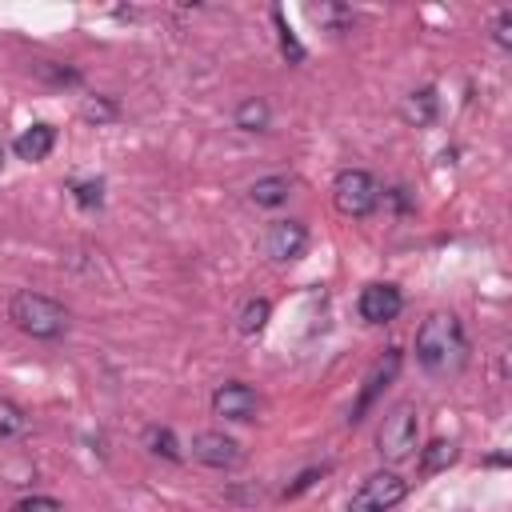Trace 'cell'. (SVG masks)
I'll use <instances>...</instances> for the list:
<instances>
[{"mask_svg":"<svg viewBox=\"0 0 512 512\" xmlns=\"http://www.w3.org/2000/svg\"><path fill=\"white\" fill-rule=\"evenodd\" d=\"M468 360V336L460 316L452 312H432L416 328V364L424 372H456Z\"/></svg>","mask_w":512,"mask_h":512,"instance_id":"6da1fadb","label":"cell"},{"mask_svg":"<svg viewBox=\"0 0 512 512\" xmlns=\"http://www.w3.org/2000/svg\"><path fill=\"white\" fill-rule=\"evenodd\" d=\"M8 320H12L24 336H32V340H60L64 328H68V308H64L60 300L44 296V292L24 288V292H16V296L8 300Z\"/></svg>","mask_w":512,"mask_h":512,"instance_id":"7a4b0ae2","label":"cell"},{"mask_svg":"<svg viewBox=\"0 0 512 512\" xmlns=\"http://www.w3.org/2000/svg\"><path fill=\"white\" fill-rule=\"evenodd\" d=\"M376 452L392 464L408 460L420 452V412L412 404H396L384 420H380V432H376Z\"/></svg>","mask_w":512,"mask_h":512,"instance_id":"3957f363","label":"cell"},{"mask_svg":"<svg viewBox=\"0 0 512 512\" xmlns=\"http://www.w3.org/2000/svg\"><path fill=\"white\" fill-rule=\"evenodd\" d=\"M332 204H336L340 216H352V220L372 216L380 208V184H376V176L364 172V168L336 172V180H332Z\"/></svg>","mask_w":512,"mask_h":512,"instance_id":"277c9868","label":"cell"},{"mask_svg":"<svg viewBox=\"0 0 512 512\" xmlns=\"http://www.w3.org/2000/svg\"><path fill=\"white\" fill-rule=\"evenodd\" d=\"M408 496V480L400 472H372L348 500V512H392Z\"/></svg>","mask_w":512,"mask_h":512,"instance_id":"5b68a950","label":"cell"},{"mask_svg":"<svg viewBox=\"0 0 512 512\" xmlns=\"http://www.w3.org/2000/svg\"><path fill=\"white\" fill-rule=\"evenodd\" d=\"M400 308H404V292L396 284H388V280L364 284L360 296H356V312H360L364 324H388V320L400 316Z\"/></svg>","mask_w":512,"mask_h":512,"instance_id":"8992f818","label":"cell"},{"mask_svg":"<svg viewBox=\"0 0 512 512\" xmlns=\"http://www.w3.org/2000/svg\"><path fill=\"white\" fill-rule=\"evenodd\" d=\"M400 348H388L376 364H372V372L364 376V388H360V396H356V404H352V412H348V424H360L364 420V412L376 404V396L396 380V372H400Z\"/></svg>","mask_w":512,"mask_h":512,"instance_id":"52a82bcc","label":"cell"},{"mask_svg":"<svg viewBox=\"0 0 512 512\" xmlns=\"http://www.w3.org/2000/svg\"><path fill=\"white\" fill-rule=\"evenodd\" d=\"M308 248V228L300 220H272L268 232H264V256L276 260V264H288V260H300Z\"/></svg>","mask_w":512,"mask_h":512,"instance_id":"ba28073f","label":"cell"},{"mask_svg":"<svg viewBox=\"0 0 512 512\" xmlns=\"http://www.w3.org/2000/svg\"><path fill=\"white\" fill-rule=\"evenodd\" d=\"M188 448H192V460H200L204 468H236L244 460V448L224 432H196Z\"/></svg>","mask_w":512,"mask_h":512,"instance_id":"9c48e42d","label":"cell"},{"mask_svg":"<svg viewBox=\"0 0 512 512\" xmlns=\"http://www.w3.org/2000/svg\"><path fill=\"white\" fill-rule=\"evenodd\" d=\"M256 408H260V396L244 380H228L212 392V412L224 416V420H252Z\"/></svg>","mask_w":512,"mask_h":512,"instance_id":"30bf717a","label":"cell"},{"mask_svg":"<svg viewBox=\"0 0 512 512\" xmlns=\"http://www.w3.org/2000/svg\"><path fill=\"white\" fill-rule=\"evenodd\" d=\"M52 148H56V128H52V124H32V128H24V132L12 140V152H16L20 160H28V164L44 160Z\"/></svg>","mask_w":512,"mask_h":512,"instance_id":"8fae6325","label":"cell"},{"mask_svg":"<svg viewBox=\"0 0 512 512\" xmlns=\"http://www.w3.org/2000/svg\"><path fill=\"white\" fill-rule=\"evenodd\" d=\"M436 112H440V96H436V88H416V92H408L404 96V104H400V116H404V124H412V128H428L432 120H436Z\"/></svg>","mask_w":512,"mask_h":512,"instance_id":"7c38bea8","label":"cell"},{"mask_svg":"<svg viewBox=\"0 0 512 512\" xmlns=\"http://www.w3.org/2000/svg\"><path fill=\"white\" fill-rule=\"evenodd\" d=\"M288 196H292V180H288V176H260V180H252V188H248V200H252L256 208H280Z\"/></svg>","mask_w":512,"mask_h":512,"instance_id":"4fadbf2b","label":"cell"},{"mask_svg":"<svg viewBox=\"0 0 512 512\" xmlns=\"http://www.w3.org/2000/svg\"><path fill=\"white\" fill-rule=\"evenodd\" d=\"M268 120H272V108H268L264 96H244V100L236 104V112H232V124H236L240 132H264Z\"/></svg>","mask_w":512,"mask_h":512,"instance_id":"5bb4252c","label":"cell"},{"mask_svg":"<svg viewBox=\"0 0 512 512\" xmlns=\"http://www.w3.org/2000/svg\"><path fill=\"white\" fill-rule=\"evenodd\" d=\"M144 448H148L152 456L168 460V464H180V460H184L180 440H176V432H172L168 424H148V428H144Z\"/></svg>","mask_w":512,"mask_h":512,"instance_id":"9a60e30c","label":"cell"},{"mask_svg":"<svg viewBox=\"0 0 512 512\" xmlns=\"http://www.w3.org/2000/svg\"><path fill=\"white\" fill-rule=\"evenodd\" d=\"M20 436H28V412L16 400L0 396V440H20Z\"/></svg>","mask_w":512,"mask_h":512,"instance_id":"2e32d148","label":"cell"},{"mask_svg":"<svg viewBox=\"0 0 512 512\" xmlns=\"http://www.w3.org/2000/svg\"><path fill=\"white\" fill-rule=\"evenodd\" d=\"M268 312H272V304H268L264 296H252V300L240 308V316H236V328H240L244 336H256V332L268 324Z\"/></svg>","mask_w":512,"mask_h":512,"instance_id":"e0dca14e","label":"cell"},{"mask_svg":"<svg viewBox=\"0 0 512 512\" xmlns=\"http://www.w3.org/2000/svg\"><path fill=\"white\" fill-rule=\"evenodd\" d=\"M452 460H456V444H452V440H432V444L420 452V468H424V472L448 468Z\"/></svg>","mask_w":512,"mask_h":512,"instance_id":"ac0fdd59","label":"cell"},{"mask_svg":"<svg viewBox=\"0 0 512 512\" xmlns=\"http://www.w3.org/2000/svg\"><path fill=\"white\" fill-rule=\"evenodd\" d=\"M312 20H320V24H328L332 32H344V28H352V8H344V4H320V8H312Z\"/></svg>","mask_w":512,"mask_h":512,"instance_id":"d6986e66","label":"cell"},{"mask_svg":"<svg viewBox=\"0 0 512 512\" xmlns=\"http://www.w3.org/2000/svg\"><path fill=\"white\" fill-rule=\"evenodd\" d=\"M72 196L80 208H100L104 204V184L100 180H72Z\"/></svg>","mask_w":512,"mask_h":512,"instance_id":"ffe728a7","label":"cell"},{"mask_svg":"<svg viewBox=\"0 0 512 512\" xmlns=\"http://www.w3.org/2000/svg\"><path fill=\"white\" fill-rule=\"evenodd\" d=\"M272 20H276V32H280V52H284L288 60H304V48H300V40L292 36V28L284 24V12H280V8H272Z\"/></svg>","mask_w":512,"mask_h":512,"instance_id":"44dd1931","label":"cell"},{"mask_svg":"<svg viewBox=\"0 0 512 512\" xmlns=\"http://www.w3.org/2000/svg\"><path fill=\"white\" fill-rule=\"evenodd\" d=\"M12 512H64V504L56 500V496H20L16 504H12Z\"/></svg>","mask_w":512,"mask_h":512,"instance_id":"7402d4cb","label":"cell"},{"mask_svg":"<svg viewBox=\"0 0 512 512\" xmlns=\"http://www.w3.org/2000/svg\"><path fill=\"white\" fill-rule=\"evenodd\" d=\"M324 472H328V464H320V468H304V472H300V476H296V480H292V484L280 492V500H296V496H300L304 488H312V484H316Z\"/></svg>","mask_w":512,"mask_h":512,"instance_id":"603a6c76","label":"cell"},{"mask_svg":"<svg viewBox=\"0 0 512 512\" xmlns=\"http://www.w3.org/2000/svg\"><path fill=\"white\" fill-rule=\"evenodd\" d=\"M36 72H40L44 80H52V84H76V80H80L72 68H56L52 60H40V64H36Z\"/></svg>","mask_w":512,"mask_h":512,"instance_id":"cb8c5ba5","label":"cell"},{"mask_svg":"<svg viewBox=\"0 0 512 512\" xmlns=\"http://www.w3.org/2000/svg\"><path fill=\"white\" fill-rule=\"evenodd\" d=\"M492 40H496L500 48H512V12H508V8L496 16V24H492Z\"/></svg>","mask_w":512,"mask_h":512,"instance_id":"d4e9b609","label":"cell"},{"mask_svg":"<svg viewBox=\"0 0 512 512\" xmlns=\"http://www.w3.org/2000/svg\"><path fill=\"white\" fill-rule=\"evenodd\" d=\"M84 116H88V120H112V116H116V104H108V100H88V104H84Z\"/></svg>","mask_w":512,"mask_h":512,"instance_id":"484cf974","label":"cell"}]
</instances>
